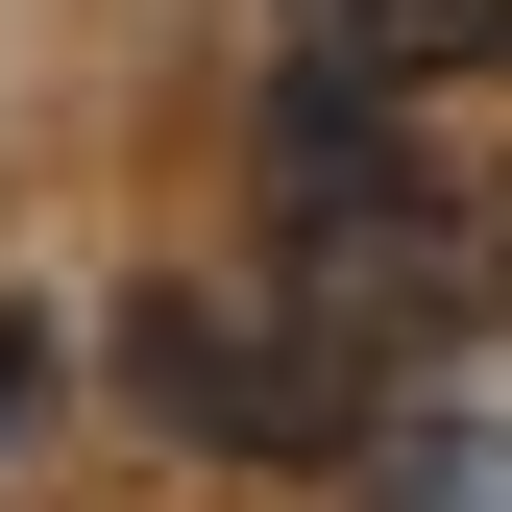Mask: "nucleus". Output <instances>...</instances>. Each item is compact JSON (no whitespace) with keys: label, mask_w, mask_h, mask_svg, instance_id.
I'll use <instances>...</instances> for the list:
<instances>
[{"label":"nucleus","mask_w":512,"mask_h":512,"mask_svg":"<svg viewBox=\"0 0 512 512\" xmlns=\"http://www.w3.org/2000/svg\"><path fill=\"white\" fill-rule=\"evenodd\" d=\"M122 391H147L171 439H220V464H317V439L366 415L293 293H122Z\"/></svg>","instance_id":"f257e3e1"},{"label":"nucleus","mask_w":512,"mask_h":512,"mask_svg":"<svg viewBox=\"0 0 512 512\" xmlns=\"http://www.w3.org/2000/svg\"><path fill=\"white\" fill-rule=\"evenodd\" d=\"M366 74H512V0H342Z\"/></svg>","instance_id":"f03ea898"}]
</instances>
